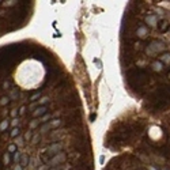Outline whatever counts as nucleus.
Instances as JSON below:
<instances>
[{"mask_svg":"<svg viewBox=\"0 0 170 170\" xmlns=\"http://www.w3.org/2000/svg\"><path fill=\"white\" fill-rule=\"evenodd\" d=\"M16 3H18V1H15V0H11V1H4L3 5H4V7H11V5H15Z\"/></svg>","mask_w":170,"mask_h":170,"instance_id":"20","label":"nucleus"},{"mask_svg":"<svg viewBox=\"0 0 170 170\" xmlns=\"http://www.w3.org/2000/svg\"><path fill=\"white\" fill-rule=\"evenodd\" d=\"M7 127H8V121H7V120H4V121H1V124H0V131L3 132L4 129H7Z\"/></svg>","mask_w":170,"mask_h":170,"instance_id":"18","label":"nucleus"},{"mask_svg":"<svg viewBox=\"0 0 170 170\" xmlns=\"http://www.w3.org/2000/svg\"><path fill=\"white\" fill-rule=\"evenodd\" d=\"M11 136H12V138H18V136H19V128H14V129H12Z\"/></svg>","mask_w":170,"mask_h":170,"instance_id":"22","label":"nucleus"},{"mask_svg":"<svg viewBox=\"0 0 170 170\" xmlns=\"http://www.w3.org/2000/svg\"><path fill=\"white\" fill-rule=\"evenodd\" d=\"M40 97H41V93H40V91H37V93H34L30 97V101H36L37 98H40Z\"/></svg>","mask_w":170,"mask_h":170,"instance_id":"23","label":"nucleus"},{"mask_svg":"<svg viewBox=\"0 0 170 170\" xmlns=\"http://www.w3.org/2000/svg\"><path fill=\"white\" fill-rule=\"evenodd\" d=\"M51 129H53V128H52V124H51V121H49V123H45L41 128H40V132H41V134H47L48 131H51Z\"/></svg>","mask_w":170,"mask_h":170,"instance_id":"8","label":"nucleus"},{"mask_svg":"<svg viewBox=\"0 0 170 170\" xmlns=\"http://www.w3.org/2000/svg\"><path fill=\"white\" fill-rule=\"evenodd\" d=\"M16 114H18V110H11V116L12 117H16Z\"/></svg>","mask_w":170,"mask_h":170,"instance_id":"28","label":"nucleus"},{"mask_svg":"<svg viewBox=\"0 0 170 170\" xmlns=\"http://www.w3.org/2000/svg\"><path fill=\"white\" fill-rule=\"evenodd\" d=\"M7 170H8V169H7Z\"/></svg>","mask_w":170,"mask_h":170,"instance_id":"37","label":"nucleus"},{"mask_svg":"<svg viewBox=\"0 0 170 170\" xmlns=\"http://www.w3.org/2000/svg\"><path fill=\"white\" fill-rule=\"evenodd\" d=\"M166 49L165 44L163 42H159V41H152L150 44L148 49H147V53L150 55H154V53H158V52H163Z\"/></svg>","mask_w":170,"mask_h":170,"instance_id":"2","label":"nucleus"},{"mask_svg":"<svg viewBox=\"0 0 170 170\" xmlns=\"http://www.w3.org/2000/svg\"><path fill=\"white\" fill-rule=\"evenodd\" d=\"M169 23H167V22H166V21H163V22H162V23H161V27H159V31H161V33H165V31L166 30H167V29H169Z\"/></svg>","mask_w":170,"mask_h":170,"instance_id":"10","label":"nucleus"},{"mask_svg":"<svg viewBox=\"0 0 170 170\" xmlns=\"http://www.w3.org/2000/svg\"><path fill=\"white\" fill-rule=\"evenodd\" d=\"M16 144H18V146H23V139H22L21 136H18V138H16Z\"/></svg>","mask_w":170,"mask_h":170,"instance_id":"25","label":"nucleus"},{"mask_svg":"<svg viewBox=\"0 0 170 170\" xmlns=\"http://www.w3.org/2000/svg\"><path fill=\"white\" fill-rule=\"evenodd\" d=\"M148 170H157V169H155L154 166H148Z\"/></svg>","mask_w":170,"mask_h":170,"instance_id":"35","label":"nucleus"},{"mask_svg":"<svg viewBox=\"0 0 170 170\" xmlns=\"http://www.w3.org/2000/svg\"><path fill=\"white\" fill-rule=\"evenodd\" d=\"M11 124H12V125H16V124H18V120H14V121H12Z\"/></svg>","mask_w":170,"mask_h":170,"instance_id":"34","label":"nucleus"},{"mask_svg":"<svg viewBox=\"0 0 170 170\" xmlns=\"http://www.w3.org/2000/svg\"><path fill=\"white\" fill-rule=\"evenodd\" d=\"M157 12L159 14V16H162V15H163V11H162V10H157Z\"/></svg>","mask_w":170,"mask_h":170,"instance_id":"32","label":"nucleus"},{"mask_svg":"<svg viewBox=\"0 0 170 170\" xmlns=\"http://www.w3.org/2000/svg\"><path fill=\"white\" fill-rule=\"evenodd\" d=\"M31 139H33V135H31V132H27V134L25 135V140H29V142H31Z\"/></svg>","mask_w":170,"mask_h":170,"instance_id":"24","label":"nucleus"},{"mask_svg":"<svg viewBox=\"0 0 170 170\" xmlns=\"http://www.w3.org/2000/svg\"><path fill=\"white\" fill-rule=\"evenodd\" d=\"M15 148H16L15 144H11L10 147H8V151H10V152H14V151H15Z\"/></svg>","mask_w":170,"mask_h":170,"instance_id":"26","label":"nucleus"},{"mask_svg":"<svg viewBox=\"0 0 170 170\" xmlns=\"http://www.w3.org/2000/svg\"><path fill=\"white\" fill-rule=\"evenodd\" d=\"M90 120H95V114H91V116H90Z\"/></svg>","mask_w":170,"mask_h":170,"instance_id":"33","label":"nucleus"},{"mask_svg":"<svg viewBox=\"0 0 170 170\" xmlns=\"http://www.w3.org/2000/svg\"><path fill=\"white\" fill-rule=\"evenodd\" d=\"M157 22H158V19H157V16L155 15H147L146 16V23L148 26H151V27H155L157 26Z\"/></svg>","mask_w":170,"mask_h":170,"instance_id":"5","label":"nucleus"},{"mask_svg":"<svg viewBox=\"0 0 170 170\" xmlns=\"http://www.w3.org/2000/svg\"><path fill=\"white\" fill-rule=\"evenodd\" d=\"M147 27L146 26H140L139 29L136 30V36L139 37V38H146V36H147Z\"/></svg>","mask_w":170,"mask_h":170,"instance_id":"6","label":"nucleus"},{"mask_svg":"<svg viewBox=\"0 0 170 170\" xmlns=\"http://www.w3.org/2000/svg\"><path fill=\"white\" fill-rule=\"evenodd\" d=\"M8 102H10V98H8V97H1V98H0V105H1V106L7 105Z\"/></svg>","mask_w":170,"mask_h":170,"instance_id":"15","label":"nucleus"},{"mask_svg":"<svg viewBox=\"0 0 170 170\" xmlns=\"http://www.w3.org/2000/svg\"><path fill=\"white\" fill-rule=\"evenodd\" d=\"M16 95H18V93H16V90H14V91H12V94H11V97H12V98H16Z\"/></svg>","mask_w":170,"mask_h":170,"instance_id":"31","label":"nucleus"},{"mask_svg":"<svg viewBox=\"0 0 170 170\" xmlns=\"http://www.w3.org/2000/svg\"><path fill=\"white\" fill-rule=\"evenodd\" d=\"M51 124H52V128H57L61 125V120L60 119H55V120H51Z\"/></svg>","mask_w":170,"mask_h":170,"instance_id":"11","label":"nucleus"},{"mask_svg":"<svg viewBox=\"0 0 170 170\" xmlns=\"http://www.w3.org/2000/svg\"><path fill=\"white\" fill-rule=\"evenodd\" d=\"M25 110H26V108L25 106H22V108L19 109V114H25Z\"/></svg>","mask_w":170,"mask_h":170,"instance_id":"27","label":"nucleus"},{"mask_svg":"<svg viewBox=\"0 0 170 170\" xmlns=\"http://www.w3.org/2000/svg\"><path fill=\"white\" fill-rule=\"evenodd\" d=\"M151 67H152V69H154L155 72H161V71L163 69V64L161 61H154L151 64Z\"/></svg>","mask_w":170,"mask_h":170,"instance_id":"7","label":"nucleus"},{"mask_svg":"<svg viewBox=\"0 0 170 170\" xmlns=\"http://www.w3.org/2000/svg\"><path fill=\"white\" fill-rule=\"evenodd\" d=\"M47 102H49V97H42L40 98V101H38V106H44Z\"/></svg>","mask_w":170,"mask_h":170,"instance_id":"13","label":"nucleus"},{"mask_svg":"<svg viewBox=\"0 0 170 170\" xmlns=\"http://www.w3.org/2000/svg\"><path fill=\"white\" fill-rule=\"evenodd\" d=\"M21 158H22V154H19V152H15V154H14V162H15V163H18V162L21 161Z\"/></svg>","mask_w":170,"mask_h":170,"instance_id":"21","label":"nucleus"},{"mask_svg":"<svg viewBox=\"0 0 170 170\" xmlns=\"http://www.w3.org/2000/svg\"><path fill=\"white\" fill-rule=\"evenodd\" d=\"M48 112V108L47 106H38V108L31 113V116L34 117V119H37V117H40V116H45Z\"/></svg>","mask_w":170,"mask_h":170,"instance_id":"4","label":"nucleus"},{"mask_svg":"<svg viewBox=\"0 0 170 170\" xmlns=\"http://www.w3.org/2000/svg\"><path fill=\"white\" fill-rule=\"evenodd\" d=\"M162 170H167V169H162Z\"/></svg>","mask_w":170,"mask_h":170,"instance_id":"36","label":"nucleus"},{"mask_svg":"<svg viewBox=\"0 0 170 170\" xmlns=\"http://www.w3.org/2000/svg\"><path fill=\"white\" fill-rule=\"evenodd\" d=\"M10 161H11L10 154H4V155H3V163H4V165H8V163H10Z\"/></svg>","mask_w":170,"mask_h":170,"instance_id":"17","label":"nucleus"},{"mask_svg":"<svg viewBox=\"0 0 170 170\" xmlns=\"http://www.w3.org/2000/svg\"><path fill=\"white\" fill-rule=\"evenodd\" d=\"M67 161V154L65 152H59V154H56L55 157H52L51 161H49V163H48V166L49 167H57V165H61L63 162H65Z\"/></svg>","mask_w":170,"mask_h":170,"instance_id":"1","label":"nucleus"},{"mask_svg":"<svg viewBox=\"0 0 170 170\" xmlns=\"http://www.w3.org/2000/svg\"><path fill=\"white\" fill-rule=\"evenodd\" d=\"M14 170H22V166L19 165V163H16V166L14 167Z\"/></svg>","mask_w":170,"mask_h":170,"instance_id":"29","label":"nucleus"},{"mask_svg":"<svg viewBox=\"0 0 170 170\" xmlns=\"http://www.w3.org/2000/svg\"><path fill=\"white\" fill-rule=\"evenodd\" d=\"M52 119V114H45V116H42L41 119H40V123H45V121H48V120Z\"/></svg>","mask_w":170,"mask_h":170,"instance_id":"19","label":"nucleus"},{"mask_svg":"<svg viewBox=\"0 0 170 170\" xmlns=\"http://www.w3.org/2000/svg\"><path fill=\"white\" fill-rule=\"evenodd\" d=\"M27 163H29V155L23 154V155H22V158H21V166H22V167H25Z\"/></svg>","mask_w":170,"mask_h":170,"instance_id":"9","label":"nucleus"},{"mask_svg":"<svg viewBox=\"0 0 170 170\" xmlns=\"http://www.w3.org/2000/svg\"><path fill=\"white\" fill-rule=\"evenodd\" d=\"M40 139H41V136H40V134H37L33 136V139H31V144H37L38 142H40Z\"/></svg>","mask_w":170,"mask_h":170,"instance_id":"14","label":"nucleus"},{"mask_svg":"<svg viewBox=\"0 0 170 170\" xmlns=\"http://www.w3.org/2000/svg\"><path fill=\"white\" fill-rule=\"evenodd\" d=\"M161 60H162V63H165V64H170V53H165V55H162Z\"/></svg>","mask_w":170,"mask_h":170,"instance_id":"12","label":"nucleus"},{"mask_svg":"<svg viewBox=\"0 0 170 170\" xmlns=\"http://www.w3.org/2000/svg\"><path fill=\"white\" fill-rule=\"evenodd\" d=\"M38 124H40V119H34L33 121L30 123V128L31 129H34L36 127H38Z\"/></svg>","mask_w":170,"mask_h":170,"instance_id":"16","label":"nucleus"},{"mask_svg":"<svg viewBox=\"0 0 170 170\" xmlns=\"http://www.w3.org/2000/svg\"><path fill=\"white\" fill-rule=\"evenodd\" d=\"M48 169H49V166H48V165H44L42 167H40L38 170H48Z\"/></svg>","mask_w":170,"mask_h":170,"instance_id":"30","label":"nucleus"},{"mask_svg":"<svg viewBox=\"0 0 170 170\" xmlns=\"http://www.w3.org/2000/svg\"><path fill=\"white\" fill-rule=\"evenodd\" d=\"M63 150V143H60V142H56V143H53V144H51L49 147L47 148V152L49 157H55L56 154H59V152H61Z\"/></svg>","mask_w":170,"mask_h":170,"instance_id":"3","label":"nucleus"}]
</instances>
